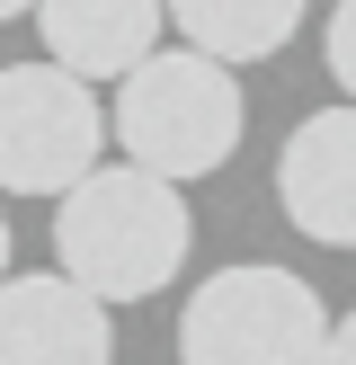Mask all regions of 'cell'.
<instances>
[{
  "label": "cell",
  "instance_id": "cell-11",
  "mask_svg": "<svg viewBox=\"0 0 356 365\" xmlns=\"http://www.w3.org/2000/svg\"><path fill=\"white\" fill-rule=\"evenodd\" d=\"M0 285H9V223H0Z\"/></svg>",
  "mask_w": 356,
  "mask_h": 365
},
{
  "label": "cell",
  "instance_id": "cell-9",
  "mask_svg": "<svg viewBox=\"0 0 356 365\" xmlns=\"http://www.w3.org/2000/svg\"><path fill=\"white\" fill-rule=\"evenodd\" d=\"M320 63H330V81L347 89V107H356V0L330 9V27H320Z\"/></svg>",
  "mask_w": 356,
  "mask_h": 365
},
{
  "label": "cell",
  "instance_id": "cell-10",
  "mask_svg": "<svg viewBox=\"0 0 356 365\" xmlns=\"http://www.w3.org/2000/svg\"><path fill=\"white\" fill-rule=\"evenodd\" d=\"M330 365H356V312H347V321L330 330Z\"/></svg>",
  "mask_w": 356,
  "mask_h": 365
},
{
  "label": "cell",
  "instance_id": "cell-3",
  "mask_svg": "<svg viewBox=\"0 0 356 365\" xmlns=\"http://www.w3.org/2000/svg\"><path fill=\"white\" fill-rule=\"evenodd\" d=\"M320 285H303L276 259L214 267L178 312V365H330Z\"/></svg>",
  "mask_w": 356,
  "mask_h": 365
},
{
  "label": "cell",
  "instance_id": "cell-1",
  "mask_svg": "<svg viewBox=\"0 0 356 365\" xmlns=\"http://www.w3.org/2000/svg\"><path fill=\"white\" fill-rule=\"evenodd\" d=\"M187 250H196L187 196H178L169 178L134 170V160H107L98 178H80V187L53 205V259L98 303H142V294H160V285H178Z\"/></svg>",
  "mask_w": 356,
  "mask_h": 365
},
{
  "label": "cell",
  "instance_id": "cell-5",
  "mask_svg": "<svg viewBox=\"0 0 356 365\" xmlns=\"http://www.w3.org/2000/svg\"><path fill=\"white\" fill-rule=\"evenodd\" d=\"M276 205L303 241L320 250H356V107H320L285 134L276 152Z\"/></svg>",
  "mask_w": 356,
  "mask_h": 365
},
{
  "label": "cell",
  "instance_id": "cell-8",
  "mask_svg": "<svg viewBox=\"0 0 356 365\" xmlns=\"http://www.w3.org/2000/svg\"><path fill=\"white\" fill-rule=\"evenodd\" d=\"M169 27L187 36V53L241 71V63H267V53L294 45L303 0H169Z\"/></svg>",
  "mask_w": 356,
  "mask_h": 365
},
{
  "label": "cell",
  "instance_id": "cell-12",
  "mask_svg": "<svg viewBox=\"0 0 356 365\" xmlns=\"http://www.w3.org/2000/svg\"><path fill=\"white\" fill-rule=\"evenodd\" d=\"M18 9H27V18H36V0H0V18H18Z\"/></svg>",
  "mask_w": 356,
  "mask_h": 365
},
{
  "label": "cell",
  "instance_id": "cell-7",
  "mask_svg": "<svg viewBox=\"0 0 356 365\" xmlns=\"http://www.w3.org/2000/svg\"><path fill=\"white\" fill-rule=\"evenodd\" d=\"M160 18L169 0H36L45 27V63H63L71 81H134L160 53Z\"/></svg>",
  "mask_w": 356,
  "mask_h": 365
},
{
  "label": "cell",
  "instance_id": "cell-4",
  "mask_svg": "<svg viewBox=\"0 0 356 365\" xmlns=\"http://www.w3.org/2000/svg\"><path fill=\"white\" fill-rule=\"evenodd\" d=\"M107 107L63 63H9L0 71V187L63 205L80 178L107 170Z\"/></svg>",
  "mask_w": 356,
  "mask_h": 365
},
{
  "label": "cell",
  "instance_id": "cell-2",
  "mask_svg": "<svg viewBox=\"0 0 356 365\" xmlns=\"http://www.w3.org/2000/svg\"><path fill=\"white\" fill-rule=\"evenodd\" d=\"M107 125H116V152L134 160V170H152V178H169V187H187V178L223 170V160L241 152L249 107H241V81H231L223 63H205V53L169 45V53H152L134 81H116Z\"/></svg>",
  "mask_w": 356,
  "mask_h": 365
},
{
  "label": "cell",
  "instance_id": "cell-6",
  "mask_svg": "<svg viewBox=\"0 0 356 365\" xmlns=\"http://www.w3.org/2000/svg\"><path fill=\"white\" fill-rule=\"evenodd\" d=\"M0 365H116V321L63 267L9 277L0 285Z\"/></svg>",
  "mask_w": 356,
  "mask_h": 365
}]
</instances>
